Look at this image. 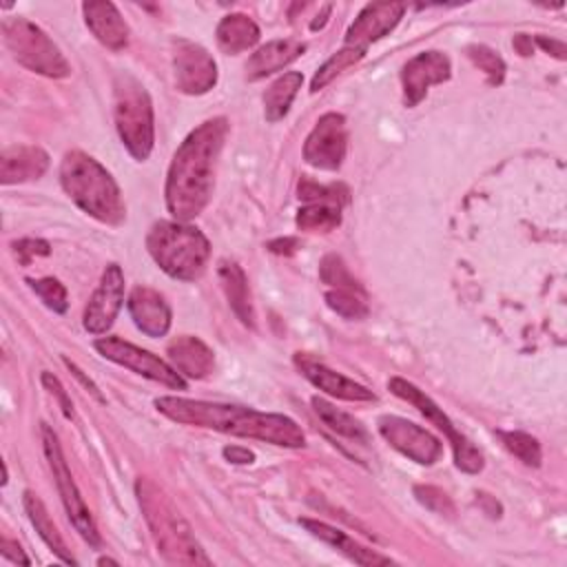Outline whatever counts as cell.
Instances as JSON below:
<instances>
[{"label": "cell", "instance_id": "1", "mask_svg": "<svg viewBox=\"0 0 567 567\" xmlns=\"http://www.w3.org/2000/svg\"><path fill=\"white\" fill-rule=\"evenodd\" d=\"M226 135V117H213L193 128L175 151L164 195L166 208L177 221L197 217L210 202L215 171Z\"/></svg>", "mask_w": 567, "mask_h": 567}, {"label": "cell", "instance_id": "2", "mask_svg": "<svg viewBox=\"0 0 567 567\" xmlns=\"http://www.w3.org/2000/svg\"><path fill=\"white\" fill-rule=\"evenodd\" d=\"M155 408L159 414L182 425L217 430L241 439H257L279 447L306 445L303 430L290 416L284 414L186 396H159L155 399Z\"/></svg>", "mask_w": 567, "mask_h": 567}, {"label": "cell", "instance_id": "3", "mask_svg": "<svg viewBox=\"0 0 567 567\" xmlns=\"http://www.w3.org/2000/svg\"><path fill=\"white\" fill-rule=\"evenodd\" d=\"M135 496L157 551L171 565H210L190 525L151 478H137Z\"/></svg>", "mask_w": 567, "mask_h": 567}, {"label": "cell", "instance_id": "4", "mask_svg": "<svg viewBox=\"0 0 567 567\" xmlns=\"http://www.w3.org/2000/svg\"><path fill=\"white\" fill-rule=\"evenodd\" d=\"M60 182L64 193L91 217L102 224L117 226L126 217L120 186L111 173L91 155L69 151L60 164Z\"/></svg>", "mask_w": 567, "mask_h": 567}, {"label": "cell", "instance_id": "5", "mask_svg": "<svg viewBox=\"0 0 567 567\" xmlns=\"http://www.w3.org/2000/svg\"><path fill=\"white\" fill-rule=\"evenodd\" d=\"M146 250L173 279L195 281L206 272L210 244L206 235L186 221H157L146 235Z\"/></svg>", "mask_w": 567, "mask_h": 567}, {"label": "cell", "instance_id": "6", "mask_svg": "<svg viewBox=\"0 0 567 567\" xmlns=\"http://www.w3.org/2000/svg\"><path fill=\"white\" fill-rule=\"evenodd\" d=\"M113 115L122 144L137 162H144L155 142L153 104L146 89L128 73H120L115 78Z\"/></svg>", "mask_w": 567, "mask_h": 567}, {"label": "cell", "instance_id": "7", "mask_svg": "<svg viewBox=\"0 0 567 567\" xmlns=\"http://www.w3.org/2000/svg\"><path fill=\"white\" fill-rule=\"evenodd\" d=\"M2 38L13 60L24 69L47 78H66L71 73L58 44L31 20L7 18L2 22Z\"/></svg>", "mask_w": 567, "mask_h": 567}, {"label": "cell", "instance_id": "8", "mask_svg": "<svg viewBox=\"0 0 567 567\" xmlns=\"http://www.w3.org/2000/svg\"><path fill=\"white\" fill-rule=\"evenodd\" d=\"M42 432V445H44V454H47V461H49V467H51V474H53V481L58 485V494L62 498V505L69 514V520L73 523V527L80 532V536L91 545V547H97L100 545V532L93 523V516L84 503V498L80 496V489L69 472V465L64 461V454H62V447H60V441L55 436V432L42 423L40 427Z\"/></svg>", "mask_w": 567, "mask_h": 567}, {"label": "cell", "instance_id": "9", "mask_svg": "<svg viewBox=\"0 0 567 567\" xmlns=\"http://www.w3.org/2000/svg\"><path fill=\"white\" fill-rule=\"evenodd\" d=\"M388 388L403 401L412 403L425 419H430L447 436V441L454 450V463L458 470H463L467 474H478L483 470V454L454 427V423L443 412V408H439L423 390H419L414 383H410L401 377H392Z\"/></svg>", "mask_w": 567, "mask_h": 567}, {"label": "cell", "instance_id": "10", "mask_svg": "<svg viewBox=\"0 0 567 567\" xmlns=\"http://www.w3.org/2000/svg\"><path fill=\"white\" fill-rule=\"evenodd\" d=\"M93 346L104 359H109L126 370H133L151 381H157V383L171 388V390H186L184 377L171 363H166L164 359L155 357L148 350L133 346L131 341H124L120 337H100V339H95Z\"/></svg>", "mask_w": 567, "mask_h": 567}, {"label": "cell", "instance_id": "11", "mask_svg": "<svg viewBox=\"0 0 567 567\" xmlns=\"http://www.w3.org/2000/svg\"><path fill=\"white\" fill-rule=\"evenodd\" d=\"M379 434L403 456L419 465H434L443 456V443L425 427L394 414H383L377 421Z\"/></svg>", "mask_w": 567, "mask_h": 567}, {"label": "cell", "instance_id": "12", "mask_svg": "<svg viewBox=\"0 0 567 567\" xmlns=\"http://www.w3.org/2000/svg\"><path fill=\"white\" fill-rule=\"evenodd\" d=\"M173 71L175 86L186 95H202L217 82V64L213 55L184 38L173 40Z\"/></svg>", "mask_w": 567, "mask_h": 567}, {"label": "cell", "instance_id": "13", "mask_svg": "<svg viewBox=\"0 0 567 567\" xmlns=\"http://www.w3.org/2000/svg\"><path fill=\"white\" fill-rule=\"evenodd\" d=\"M348 148L346 117L341 113H326L308 133L303 144V159L321 171H337L343 164Z\"/></svg>", "mask_w": 567, "mask_h": 567}, {"label": "cell", "instance_id": "14", "mask_svg": "<svg viewBox=\"0 0 567 567\" xmlns=\"http://www.w3.org/2000/svg\"><path fill=\"white\" fill-rule=\"evenodd\" d=\"M337 186H319L310 179L299 184V199L306 204L297 210V226L308 233H330L341 224V202Z\"/></svg>", "mask_w": 567, "mask_h": 567}, {"label": "cell", "instance_id": "15", "mask_svg": "<svg viewBox=\"0 0 567 567\" xmlns=\"http://www.w3.org/2000/svg\"><path fill=\"white\" fill-rule=\"evenodd\" d=\"M122 301H124V272L117 264H109L82 317L86 332L104 334L113 326L122 308Z\"/></svg>", "mask_w": 567, "mask_h": 567}, {"label": "cell", "instance_id": "16", "mask_svg": "<svg viewBox=\"0 0 567 567\" xmlns=\"http://www.w3.org/2000/svg\"><path fill=\"white\" fill-rule=\"evenodd\" d=\"M405 4L401 2H372L361 9V13L354 18L350 29L346 31L343 47H350L354 51L365 53V49L388 35L399 20L403 18Z\"/></svg>", "mask_w": 567, "mask_h": 567}, {"label": "cell", "instance_id": "17", "mask_svg": "<svg viewBox=\"0 0 567 567\" xmlns=\"http://www.w3.org/2000/svg\"><path fill=\"white\" fill-rule=\"evenodd\" d=\"M450 58L441 51H423L408 60L401 71L405 106H416L432 84L450 80Z\"/></svg>", "mask_w": 567, "mask_h": 567}, {"label": "cell", "instance_id": "18", "mask_svg": "<svg viewBox=\"0 0 567 567\" xmlns=\"http://www.w3.org/2000/svg\"><path fill=\"white\" fill-rule=\"evenodd\" d=\"M295 365L299 368V372L319 390H323L326 394L330 396H337V399H343V401H374V392L368 390L365 385L343 377L341 372L328 368L326 363L308 357V354H301L297 352L295 354Z\"/></svg>", "mask_w": 567, "mask_h": 567}, {"label": "cell", "instance_id": "19", "mask_svg": "<svg viewBox=\"0 0 567 567\" xmlns=\"http://www.w3.org/2000/svg\"><path fill=\"white\" fill-rule=\"evenodd\" d=\"M128 312L135 321V326L146 334V337H164L171 328V306L166 299L148 288V286H137L128 295Z\"/></svg>", "mask_w": 567, "mask_h": 567}, {"label": "cell", "instance_id": "20", "mask_svg": "<svg viewBox=\"0 0 567 567\" xmlns=\"http://www.w3.org/2000/svg\"><path fill=\"white\" fill-rule=\"evenodd\" d=\"M84 22L89 31L111 51H122L128 44V27L117 11V7L109 0H91L82 4Z\"/></svg>", "mask_w": 567, "mask_h": 567}, {"label": "cell", "instance_id": "21", "mask_svg": "<svg viewBox=\"0 0 567 567\" xmlns=\"http://www.w3.org/2000/svg\"><path fill=\"white\" fill-rule=\"evenodd\" d=\"M171 365L182 374L190 379H204L215 368V354L213 350L197 337L182 334L175 337L166 348Z\"/></svg>", "mask_w": 567, "mask_h": 567}, {"label": "cell", "instance_id": "22", "mask_svg": "<svg viewBox=\"0 0 567 567\" xmlns=\"http://www.w3.org/2000/svg\"><path fill=\"white\" fill-rule=\"evenodd\" d=\"M49 168V155L40 146H9L0 155V182L18 184L38 179Z\"/></svg>", "mask_w": 567, "mask_h": 567}, {"label": "cell", "instance_id": "23", "mask_svg": "<svg viewBox=\"0 0 567 567\" xmlns=\"http://www.w3.org/2000/svg\"><path fill=\"white\" fill-rule=\"evenodd\" d=\"M299 523L306 527V532H310L315 538L332 545L334 549H339L343 556H348L352 563L357 565H365V567H377V565H390L392 560L374 549H368L365 545L357 543L354 538H350L346 532L321 523V520H312V518H299Z\"/></svg>", "mask_w": 567, "mask_h": 567}, {"label": "cell", "instance_id": "24", "mask_svg": "<svg viewBox=\"0 0 567 567\" xmlns=\"http://www.w3.org/2000/svg\"><path fill=\"white\" fill-rule=\"evenodd\" d=\"M306 51V44L292 38L286 40H272L264 47H259L246 62V78L248 80H259L266 78L284 66H288L290 62H295L301 53Z\"/></svg>", "mask_w": 567, "mask_h": 567}, {"label": "cell", "instance_id": "25", "mask_svg": "<svg viewBox=\"0 0 567 567\" xmlns=\"http://www.w3.org/2000/svg\"><path fill=\"white\" fill-rule=\"evenodd\" d=\"M221 288L228 297V303L233 308V312L239 317V321L248 328L255 326V308H252V297H250V288H248V279L244 275V270L235 264V261H221L217 268Z\"/></svg>", "mask_w": 567, "mask_h": 567}, {"label": "cell", "instance_id": "26", "mask_svg": "<svg viewBox=\"0 0 567 567\" xmlns=\"http://www.w3.org/2000/svg\"><path fill=\"white\" fill-rule=\"evenodd\" d=\"M215 35L224 53H241L257 44L259 27L246 13H228L219 20Z\"/></svg>", "mask_w": 567, "mask_h": 567}, {"label": "cell", "instance_id": "27", "mask_svg": "<svg viewBox=\"0 0 567 567\" xmlns=\"http://www.w3.org/2000/svg\"><path fill=\"white\" fill-rule=\"evenodd\" d=\"M22 503H24V509H27V516H29L31 525L35 527V532L40 534V538L49 545V549H51L55 556H60L62 563L75 565V558H73L71 551L66 549V543L62 540V536H60L55 523L51 520V516H49L44 503H42L33 492H29V489L24 492Z\"/></svg>", "mask_w": 567, "mask_h": 567}, {"label": "cell", "instance_id": "28", "mask_svg": "<svg viewBox=\"0 0 567 567\" xmlns=\"http://www.w3.org/2000/svg\"><path fill=\"white\" fill-rule=\"evenodd\" d=\"M301 82H303L301 73L288 71V73L279 75L266 89V93H264V115H266L268 122H279L288 113L297 91L301 89Z\"/></svg>", "mask_w": 567, "mask_h": 567}, {"label": "cell", "instance_id": "29", "mask_svg": "<svg viewBox=\"0 0 567 567\" xmlns=\"http://www.w3.org/2000/svg\"><path fill=\"white\" fill-rule=\"evenodd\" d=\"M312 405H315L317 416H319L332 432H337V434H341V436H346V439H350V441H361V443L368 441L365 427H363L361 421H357L352 414H348V412L334 408L332 403H328L326 399H319V396L312 399Z\"/></svg>", "mask_w": 567, "mask_h": 567}, {"label": "cell", "instance_id": "30", "mask_svg": "<svg viewBox=\"0 0 567 567\" xmlns=\"http://www.w3.org/2000/svg\"><path fill=\"white\" fill-rule=\"evenodd\" d=\"M363 55H365V53H361V51H354V49H350V47H341L332 58H328V60L319 66V71L315 73V78H312V82H310V91H312V93L321 91V89H323L326 84H330L341 71L354 66Z\"/></svg>", "mask_w": 567, "mask_h": 567}, {"label": "cell", "instance_id": "31", "mask_svg": "<svg viewBox=\"0 0 567 567\" xmlns=\"http://www.w3.org/2000/svg\"><path fill=\"white\" fill-rule=\"evenodd\" d=\"M326 303L343 319H363L368 315V303L363 290H346V288H330L326 292Z\"/></svg>", "mask_w": 567, "mask_h": 567}, {"label": "cell", "instance_id": "32", "mask_svg": "<svg viewBox=\"0 0 567 567\" xmlns=\"http://www.w3.org/2000/svg\"><path fill=\"white\" fill-rule=\"evenodd\" d=\"M503 441V445L518 458L523 461L525 465L529 467H538L540 461H543V452H540V443L527 434V432H503L498 430L496 432Z\"/></svg>", "mask_w": 567, "mask_h": 567}, {"label": "cell", "instance_id": "33", "mask_svg": "<svg viewBox=\"0 0 567 567\" xmlns=\"http://www.w3.org/2000/svg\"><path fill=\"white\" fill-rule=\"evenodd\" d=\"M467 58L487 75L489 84L496 86V84L503 82V78H505V62H503V58L496 51H492L485 44H472V47H467Z\"/></svg>", "mask_w": 567, "mask_h": 567}, {"label": "cell", "instance_id": "34", "mask_svg": "<svg viewBox=\"0 0 567 567\" xmlns=\"http://www.w3.org/2000/svg\"><path fill=\"white\" fill-rule=\"evenodd\" d=\"M319 275L321 281L332 286V288H346V290H361V286L357 284V279L350 275L348 266L343 264V259L339 255H326L321 259L319 266Z\"/></svg>", "mask_w": 567, "mask_h": 567}, {"label": "cell", "instance_id": "35", "mask_svg": "<svg viewBox=\"0 0 567 567\" xmlns=\"http://www.w3.org/2000/svg\"><path fill=\"white\" fill-rule=\"evenodd\" d=\"M29 288L42 299V303L53 310V312H64L69 301H66V288L53 279V277H42V279H27Z\"/></svg>", "mask_w": 567, "mask_h": 567}, {"label": "cell", "instance_id": "36", "mask_svg": "<svg viewBox=\"0 0 567 567\" xmlns=\"http://www.w3.org/2000/svg\"><path fill=\"white\" fill-rule=\"evenodd\" d=\"M414 496H416V501L421 505H425L427 509H432L436 514H447V516L454 514L452 498L443 489H439L434 485H416L414 487Z\"/></svg>", "mask_w": 567, "mask_h": 567}, {"label": "cell", "instance_id": "37", "mask_svg": "<svg viewBox=\"0 0 567 567\" xmlns=\"http://www.w3.org/2000/svg\"><path fill=\"white\" fill-rule=\"evenodd\" d=\"M13 252L22 266H29L35 257H44L51 252L44 239H20L13 244Z\"/></svg>", "mask_w": 567, "mask_h": 567}, {"label": "cell", "instance_id": "38", "mask_svg": "<svg viewBox=\"0 0 567 567\" xmlns=\"http://www.w3.org/2000/svg\"><path fill=\"white\" fill-rule=\"evenodd\" d=\"M42 383H44V388H47L51 394H55V399L60 401V408H62L64 416L71 419V416H73V403H71V399H69L66 390L62 388V383L58 381V377H53L51 372H42Z\"/></svg>", "mask_w": 567, "mask_h": 567}, {"label": "cell", "instance_id": "39", "mask_svg": "<svg viewBox=\"0 0 567 567\" xmlns=\"http://www.w3.org/2000/svg\"><path fill=\"white\" fill-rule=\"evenodd\" d=\"M224 456L230 461V463H239V465H248L255 461V454L248 450V447H241V445H228L224 447Z\"/></svg>", "mask_w": 567, "mask_h": 567}, {"label": "cell", "instance_id": "40", "mask_svg": "<svg viewBox=\"0 0 567 567\" xmlns=\"http://www.w3.org/2000/svg\"><path fill=\"white\" fill-rule=\"evenodd\" d=\"M0 551L4 558L13 560V563H22V565H29V558L22 554V547L16 543V540H9V538H2L0 540Z\"/></svg>", "mask_w": 567, "mask_h": 567}, {"label": "cell", "instance_id": "41", "mask_svg": "<svg viewBox=\"0 0 567 567\" xmlns=\"http://www.w3.org/2000/svg\"><path fill=\"white\" fill-rule=\"evenodd\" d=\"M64 363H66V368L73 372V377H75V379H78V381H80V383L86 388V392H91V394H93L97 401H104V396H102V392L97 390V385H95V383H93L89 377H84V372H82V370H80V368H78L73 361H69V359L64 357Z\"/></svg>", "mask_w": 567, "mask_h": 567}, {"label": "cell", "instance_id": "42", "mask_svg": "<svg viewBox=\"0 0 567 567\" xmlns=\"http://www.w3.org/2000/svg\"><path fill=\"white\" fill-rule=\"evenodd\" d=\"M536 42H538L545 51H549L551 55H556L558 60H565V44H563L560 40H551V38L547 40V38L538 35V38H536Z\"/></svg>", "mask_w": 567, "mask_h": 567}, {"label": "cell", "instance_id": "43", "mask_svg": "<svg viewBox=\"0 0 567 567\" xmlns=\"http://www.w3.org/2000/svg\"><path fill=\"white\" fill-rule=\"evenodd\" d=\"M268 248H270L272 252H277V255H290V252L297 250V239H290V237H286V239H275V241L268 244Z\"/></svg>", "mask_w": 567, "mask_h": 567}, {"label": "cell", "instance_id": "44", "mask_svg": "<svg viewBox=\"0 0 567 567\" xmlns=\"http://www.w3.org/2000/svg\"><path fill=\"white\" fill-rule=\"evenodd\" d=\"M514 47H516V51H518L520 55H532V38H527L525 33H518V35L514 38Z\"/></svg>", "mask_w": 567, "mask_h": 567}, {"label": "cell", "instance_id": "45", "mask_svg": "<svg viewBox=\"0 0 567 567\" xmlns=\"http://www.w3.org/2000/svg\"><path fill=\"white\" fill-rule=\"evenodd\" d=\"M106 563H109V565H117V560H111V558H100V560H97V565H106Z\"/></svg>", "mask_w": 567, "mask_h": 567}]
</instances>
